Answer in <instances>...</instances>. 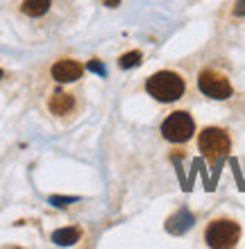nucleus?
Listing matches in <instances>:
<instances>
[{
    "label": "nucleus",
    "mask_w": 245,
    "mask_h": 249,
    "mask_svg": "<svg viewBox=\"0 0 245 249\" xmlns=\"http://www.w3.org/2000/svg\"><path fill=\"white\" fill-rule=\"evenodd\" d=\"M146 91L152 95L154 100L159 102H175L184 95L186 91V84L182 75L172 71H161V72H154L152 77L146 82Z\"/></svg>",
    "instance_id": "f257e3e1"
},
{
    "label": "nucleus",
    "mask_w": 245,
    "mask_h": 249,
    "mask_svg": "<svg viewBox=\"0 0 245 249\" xmlns=\"http://www.w3.org/2000/svg\"><path fill=\"white\" fill-rule=\"evenodd\" d=\"M198 147L209 161H220V159H225L229 154L232 141H229V134L225 129L207 127V129H202V134L198 138Z\"/></svg>",
    "instance_id": "f03ea898"
},
{
    "label": "nucleus",
    "mask_w": 245,
    "mask_h": 249,
    "mask_svg": "<svg viewBox=\"0 0 245 249\" xmlns=\"http://www.w3.org/2000/svg\"><path fill=\"white\" fill-rule=\"evenodd\" d=\"M205 240L209 247H216V249L236 247L241 240V227L234 220H213L207 227Z\"/></svg>",
    "instance_id": "7ed1b4c3"
},
{
    "label": "nucleus",
    "mask_w": 245,
    "mask_h": 249,
    "mask_svg": "<svg viewBox=\"0 0 245 249\" xmlns=\"http://www.w3.org/2000/svg\"><path fill=\"white\" fill-rule=\"evenodd\" d=\"M193 131H195V123L186 111L170 113L161 124V134L170 143H186L193 136Z\"/></svg>",
    "instance_id": "20e7f679"
},
{
    "label": "nucleus",
    "mask_w": 245,
    "mask_h": 249,
    "mask_svg": "<svg viewBox=\"0 0 245 249\" xmlns=\"http://www.w3.org/2000/svg\"><path fill=\"white\" fill-rule=\"evenodd\" d=\"M198 86L207 98H213V100H227L229 95H232V84H229V79H227L225 75L216 72V71H202L200 72Z\"/></svg>",
    "instance_id": "39448f33"
},
{
    "label": "nucleus",
    "mask_w": 245,
    "mask_h": 249,
    "mask_svg": "<svg viewBox=\"0 0 245 249\" xmlns=\"http://www.w3.org/2000/svg\"><path fill=\"white\" fill-rule=\"evenodd\" d=\"M84 72V66L75 59H59L53 66V77L61 84H68V82H75V79L82 77Z\"/></svg>",
    "instance_id": "423d86ee"
},
{
    "label": "nucleus",
    "mask_w": 245,
    "mask_h": 249,
    "mask_svg": "<svg viewBox=\"0 0 245 249\" xmlns=\"http://www.w3.org/2000/svg\"><path fill=\"white\" fill-rule=\"evenodd\" d=\"M50 111L55 113V116H66L71 109H73V95H68V93H61V91H57L50 98Z\"/></svg>",
    "instance_id": "0eeeda50"
},
{
    "label": "nucleus",
    "mask_w": 245,
    "mask_h": 249,
    "mask_svg": "<svg viewBox=\"0 0 245 249\" xmlns=\"http://www.w3.org/2000/svg\"><path fill=\"white\" fill-rule=\"evenodd\" d=\"M82 231L77 229V227H66V229H57L53 233V243L59 245V247H71V245H75L77 240H80Z\"/></svg>",
    "instance_id": "6e6552de"
},
{
    "label": "nucleus",
    "mask_w": 245,
    "mask_h": 249,
    "mask_svg": "<svg viewBox=\"0 0 245 249\" xmlns=\"http://www.w3.org/2000/svg\"><path fill=\"white\" fill-rule=\"evenodd\" d=\"M23 14H27V16H43V14L50 9V0H23Z\"/></svg>",
    "instance_id": "1a4fd4ad"
},
{
    "label": "nucleus",
    "mask_w": 245,
    "mask_h": 249,
    "mask_svg": "<svg viewBox=\"0 0 245 249\" xmlns=\"http://www.w3.org/2000/svg\"><path fill=\"white\" fill-rule=\"evenodd\" d=\"M141 64V53L139 50H132V53H127V54H123L118 59V66L120 68H134V66H139Z\"/></svg>",
    "instance_id": "9d476101"
},
{
    "label": "nucleus",
    "mask_w": 245,
    "mask_h": 249,
    "mask_svg": "<svg viewBox=\"0 0 245 249\" xmlns=\"http://www.w3.org/2000/svg\"><path fill=\"white\" fill-rule=\"evenodd\" d=\"M86 68H89V71H93V72H98V75H102V77H105V75H107V71H105V68H102V66L98 64V59L89 61V64H86Z\"/></svg>",
    "instance_id": "9b49d317"
},
{
    "label": "nucleus",
    "mask_w": 245,
    "mask_h": 249,
    "mask_svg": "<svg viewBox=\"0 0 245 249\" xmlns=\"http://www.w3.org/2000/svg\"><path fill=\"white\" fill-rule=\"evenodd\" d=\"M71 202H75V197H50V204H55V206H64Z\"/></svg>",
    "instance_id": "f8f14e48"
},
{
    "label": "nucleus",
    "mask_w": 245,
    "mask_h": 249,
    "mask_svg": "<svg viewBox=\"0 0 245 249\" xmlns=\"http://www.w3.org/2000/svg\"><path fill=\"white\" fill-rule=\"evenodd\" d=\"M234 14H236V16H245V0H236Z\"/></svg>",
    "instance_id": "ddd939ff"
},
{
    "label": "nucleus",
    "mask_w": 245,
    "mask_h": 249,
    "mask_svg": "<svg viewBox=\"0 0 245 249\" xmlns=\"http://www.w3.org/2000/svg\"><path fill=\"white\" fill-rule=\"evenodd\" d=\"M107 7H118L120 5V0H102Z\"/></svg>",
    "instance_id": "4468645a"
},
{
    "label": "nucleus",
    "mask_w": 245,
    "mask_h": 249,
    "mask_svg": "<svg viewBox=\"0 0 245 249\" xmlns=\"http://www.w3.org/2000/svg\"><path fill=\"white\" fill-rule=\"evenodd\" d=\"M0 79H2V71H0Z\"/></svg>",
    "instance_id": "2eb2a0df"
}]
</instances>
